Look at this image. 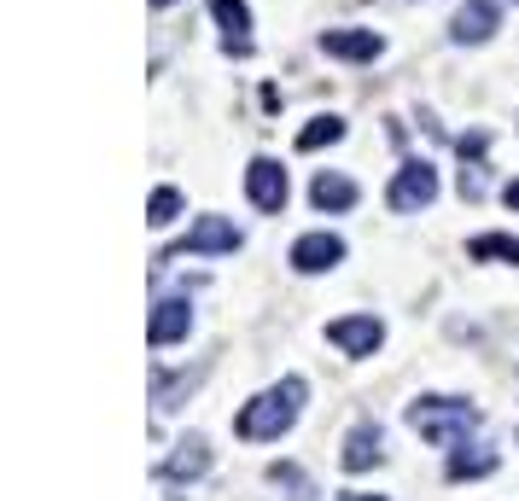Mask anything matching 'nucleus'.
<instances>
[{"mask_svg": "<svg viewBox=\"0 0 519 501\" xmlns=\"http://www.w3.org/2000/svg\"><path fill=\"white\" fill-rule=\"evenodd\" d=\"M304 397H310V385H304V379H280V385H269L263 397L245 402L240 420H234V432H240L245 443H269V437L292 432V420H298Z\"/></svg>", "mask_w": 519, "mask_h": 501, "instance_id": "nucleus-1", "label": "nucleus"}, {"mask_svg": "<svg viewBox=\"0 0 519 501\" xmlns=\"http://www.w3.org/2000/svg\"><path fill=\"white\" fill-rule=\"evenodd\" d=\"M409 426L426 443H438V449H461L467 437L479 432V408L461 397H420V402H409Z\"/></svg>", "mask_w": 519, "mask_h": 501, "instance_id": "nucleus-2", "label": "nucleus"}, {"mask_svg": "<svg viewBox=\"0 0 519 501\" xmlns=\"http://www.w3.org/2000/svg\"><path fill=\"white\" fill-rule=\"evenodd\" d=\"M438 199V169L432 164H403L397 169V175H391V193H385V204H391V210H403V216H409V210H426V204Z\"/></svg>", "mask_w": 519, "mask_h": 501, "instance_id": "nucleus-3", "label": "nucleus"}, {"mask_svg": "<svg viewBox=\"0 0 519 501\" xmlns=\"http://www.w3.org/2000/svg\"><path fill=\"white\" fill-rule=\"evenodd\" d=\"M187 251H193V257H222V251H240V228H234L228 216H199L170 257H187Z\"/></svg>", "mask_w": 519, "mask_h": 501, "instance_id": "nucleus-4", "label": "nucleus"}, {"mask_svg": "<svg viewBox=\"0 0 519 501\" xmlns=\"http://www.w3.org/2000/svg\"><path fill=\"white\" fill-rule=\"evenodd\" d=\"M327 344H339L345 356H374L385 344V321L380 315H339V321H327Z\"/></svg>", "mask_w": 519, "mask_h": 501, "instance_id": "nucleus-5", "label": "nucleus"}, {"mask_svg": "<svg viewBox=\"0 0 519 501\" xmlns=\"http://www.w3.org/2000/svg\"><path fill=\"white\" fill-rule=\"evenodd\" d=\"M245 193H251L257 210H269V216L286 210V193H292V187H286V169H280L275 158H251V169H245Z\"/></svg>", "mask_w": 519, "mask_h": 501, "instance_id": "nucleus-6", "label": "nucleus"}, {"mask_svg": "<svg viewBox=\"0 0 519 501\" xmlns=\"http://www.w3.org/2000/svg\"><path fill=\"white\" fill-rule=\"evenodd\" d=\"M496 30H502V6L496 0H461V12H455V24H450V35L461 47H479Z\"/></svg>", "mask_w": 519, "mask_h": 501, "instance_id": "nucleus-7", "label": "nucleus"}, {"mask_svg": "<svg viewBox=\"0 0 519 501\" xmlns=\"http://www.w3.org/2000/svg\"><path fill=\"white\" fill-rule=\"evenodd\" d=\"M345 263V239L339 234H304L292 245V268L298 274H327V268Z\"/></svg>", "mask_w": 519, "mask_h": 501, "instance_id": "nucleus-8", "label": "nucleus"}, {"mask_svg": "<svg viewBox=\"0 0 519 501\" xmlns=\"http://www.w3.org/2000/svg\"><path fill=\"white\" fill-rule=\"evenodd\" d=\"M210 18L222 24V47L234 59H251V12H245V0H210Z\"/></svg>", "mask_w": 519, "mask_h": 501, "instance_id": "nucleus-9", "label": "nucleus"}, {"mask_svg": "<svg viewBox=\"0 0 519 501\" xmlns=\"http://www.w3.org/2000/svg\"><path fill=\"white\" fill-rule=\"evenodd\" d=\"M321 53H327V59H356V65H362V59H380L385 41L374 30H321Z\"/></svg>", "mask_w": 519, "mask_h": 501, "instance_id": "nucleus-10", "label": "nucleus"}, {"mask_svg": "<svg viewBox=\"0 0 519 501\" xmlns=\"http://www.w3.org/2000/svg\"><path fill=\"white\" fill-rule=\"evenodd\" d=\"M187 327H193L187 298H164L158 309H152V321H146V338H152V350H164V344H175V338H187Z\"/></svg>", "mask_w": 519, "mask_h": 501, "instance_id": "nucleus-11", "label": "nucleus"}, {"mask_svg": "<svg viewBox=\"0 0 519 501\" xmlns=\"http://www.w3.org/2000/svg\"><path fill=\"white\" fill-rule=\"evenodd\" d=\"M380 455H385V437H380V426H350V437H345V472H368V467H380Z\"/></svg>", "mask_w": 519, "mask_h": 501, "instance_id": "nucleus-12", "label": "nucleus"}, {"mask_svg": "<svg viewBox=\"0 0 519 501\" xmlns=\"http://www.w3.org/2000/svg\"><path fill=\"white\" fill-rule=\"evenodd\" d=\"M210 472V443L205 437H181L170 455V467H164V478H175V484H187V478H205Z\"/></svg>", "mask_w": 519, "mask_h": 501, "instance_id": "nucleus-13", "label": "nucleus"}, {"mask_svg": "<svg viewBox=\"0 0 519 501\" xmlns=\"http://www.w3.org/2000/svg\"><path fill=\"white\" fill-rule=\"evenodd\" d=\"M310 199H315V210H350V204H356V181L321 169V175L310 181Z\"/></svg>", "mask_w": 519, "mask_h": 501, "instance_id": "nucleus-14", "label": "nucleus"}, {"mask_svg": "<svg viewBox=\"0 0 519 501\" xmlns=\"http://www.w3.org/2000/svg\"><path fill=\"white\" fill-rule=\"evenodd\" d=\"M345 140V123L339 117H315L310 129L298 134V152H321V146H339Z\"/></svg>", "mask_w": 519, "mask_h": 501, "instance_id": "nucleus-15", "label": "nucleus"}, {"mask_svg": "<svg viewBox=\"0 0 519 501\" xmlns=\"http://www.w3.org/2000/svg\"><path fill=\"white\" fill-rule=\"evenodd\" d=\"M467 257H473V263H485V257H502V263H519V239H508V234H479L473 245H467Z\"/></svg>", "mask_w": 519, "mask_h": 501, "instance_id": "nucleus-16", "label": "nucleus"}, {"mask_svg": "<svg viewBox=\"0 0 519 501\" xmlns=\"http://www.w3.org/2000/svg\"><path fill=\"white\" fill-rule=\"evenodd\" d=\"M175 216H181V193H175V187H158L152 204H146V222H152V228H170Z\"/></svg>", "mask_w": 519, "mask_h": 501, "instance_id": "nucleus-17", "label": "nucleus"}, {"mask_svg": "<svg viewBox=\"0 0 519 501\" xmlns=\"http://www.w3.org/2000/svg\"><path fill=\"white\" fill-rule=\"evenodd\" d=\"M485 472H496V455H490V449H479V455H461V449H455L450 455V478H485Z\"/></svg>", "mask_w": 519, "mask_h": 501, "instance_id": "nucleus-18", "label": "nucleus"}, {"mask_svg": "<svg viewBox=\"0 0 519 501\" xmlns=\"http://www.w3.org/2000/svg\"><path fill=\"white\" fill-rule=\"evenodd\" d=\"M502 199H508V204L519 210V181H508V187H502Z\"/></svg>", "mask_w": 519, "mask_h": 501, "instance_id": "nucleus-19", "label": "nucleus"}, {"mask_svg": "<svg viewBox=\"0 0 519 501\" xmlns=\"http://www.w3.org/2000/svg\"><path fill=\"white\" fill-rule=\"evenodd\" d=\"M339 501H385V496H356V490H350V496H339Z\"/></svg>", "mask_w": 519, "mask_h": 501, "instance_id": "nucleus-20", "label": "nucleus"}, {"mask_svg": "<svg viewBox=\"0 0 519 501\" xmlns=\"http://www.w3.org/2000/svg\"><path fill=\"white\" fill-rule=\"evenodd\" d=\"M152 6H175V0H152Z\"/></svg>", "mask_w": 519, "mask_h": 501, "instance_id": "nucleus-21", "label": "nucleus"}]
</instances>
